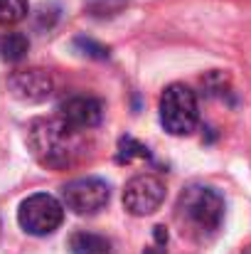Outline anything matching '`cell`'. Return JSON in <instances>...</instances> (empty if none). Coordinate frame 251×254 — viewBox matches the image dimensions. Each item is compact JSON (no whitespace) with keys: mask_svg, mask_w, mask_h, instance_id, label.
Instances as JSON below:
<instances>
[{"mask_svg":"<svg viewBox=\"0 0 251 254\" xmlns=\"http://www.w3.org/2000/svg\"><path fill=\"white\" fill-rule=\"evenodd\" d=\"M27 146L37 163L52 170H67L84 153V131L69 126L59 114L32 121L27 131Z\"/></svg>","mask_w":251,"mask_h":254,"instance_id":"obj_1","label":"cell"},{"mask_svg":"<svg viewBox=\"0 0 251 254\" xmlns=\"http://www.w3.org/2000/svg\"><path fill=\"white\" fill-rule=\"evenodd\" d=\"M177 220L192 237H212L224 222V197L207 185H190L177 200Z\"/></svg>","mask_w":251,"mask_h":254,"instance_id":"obj_2","label":"cell"},{"mask_svg":"<svg viewBox=\"0 0 251 254\" xmlns=\"http://www.w3.org/2000/svg\"><path fill=\"white\" fill-rule=\"evenodd\" d=\"M160 124L170 136H187L200 124L197 94L185 84H170L160 96Z\"/></svg>","mask_w":251,"mask_h":254,"instance_id":"obj_3","label":"cell"},{"mask_svg":"<svg viewBox=\"0 0 251 254\" xmlns=\"http://www.w3.org/2000/svg\"><path fill=\"white\" fill-rule=\"evenodd\" d=\"M17 222L27 235L47 237L64 222V205L47 192H35L20 202Z\"/></svg>","mask_w":251,"mask_h":254,"instance_id":"obj_4","label":"cell"},{"mask_svg":"<svg viewBox=\"0 0 251 254\" xmlns=\"http://www.w3.org/2000/svg\"><path fill=\"white\" fill-rule=\"evenodd\" d=\"M163 200H165V183L153 173L133 175L123 188V207L136 217L153 215L163 205Z\"/></svg>","mask_w":251,"mask_h":254,"instance_id":"obj_5","label":"cell"},{"mask_svg":"<svg viewBox=\"0 0 251 254\" xmlns=\"http://www.w3.org/2000/svg\"><path fill=\"white\" fill-rule=\"evenodd\" d=\"M108 197H111V188L101 178H77L67 183L62 190L64 205L77 215H96L108 205Z\"/></svg>","mask_w":251,"mask_h":254,"instance_id":"obj_6","label":"cell"},{"mask_svg":"<svg viewBox=\"0 0 251 254\" xmlns=\"http://www.w3.org/2000/svg\"><path fill=\"white\" fill-rule=\"evenodd\" d=\"M7 89L20 101L40 104L52 96L54 82H52L50 72H45V69H20L7 77Z\"/></svg>","mask_w":251,"mask_h":254,"instance_id":"obj_7","label":"cell"},{"mask_svg":"<svg viewBox=\"0 0 251 254\" xmlns=\"http://www.w3.org/2000/svg\"><path fill=\"white\" fill-rule=\"evenodd\" d=\"M59 116H62L69 126H74V128H79V131H91V128H96V126L101 124L103 106H101V101L94 99V96L77 94V96H69V99H64V101L59 104Z\"/></svg>","mask_w":251,"mask_h":254,"instance_id":"obj_8","label":"cell"},{"mask_svg":"<svg viewBox=\"0 0 251 254\" xmlns=\"http://www.w3.org/2000/svg\"><path fill=\"white\" fill-rule=\"evenodd\" d=\"M69 254H111V245L96 232H77L69 240Z\"/></svg>","mask_w":251,"mask_h":254,"instance_id":"obj_9","label":"cell"},{"mask_svg":"<svg viewBox=\"0 0 251 254\" xmlns=\"http://www.w3.org/2000/svg\"><path fill=\"white\" fill-rule=\"evenodd\" d=\"M30 50V40L22 32H7L0 37V57L5 62H20Z\"/></svg>","mask_w":251,"mask_h":254,"instance_id":"obj_10","label":"cell"},{"mask_svg":"<svg viewBox=\"0 0 251 254\" xmlns=\"http://www.w3.org/2000/svg\"><path fill=\"white\" fill-rule=\"evenodd\" d=\"M27 0H0V25H17L27 17Z\"/></svg>","mask_w":251,"mask_h":254,"instance_id":"obj_11","label":"cell"},{"mask_svg":"<svg viewBox=\"0 0 251 254\" xmlns=\"http://www.w3.org/2000/svg\"><path fill=\"white\" fill-rule=\"evenodd\" d=\"M133 158H151V153H148V148L143 143H138L133 138H121V143H118V161L128 163Z\"/></svg>","mask_w":251,"mask_h":254,"instance_id":"obj_12","label":"cell"},{"mask_svg":"<svg viewBox=\"0 0 251 254\" xmlns=\"http://www.w3.org/2000/svg\"><path fill=\"white\" fill-rule=\"evenodd\" d=\"M74 45H77V47H82L84 55H89V57H96V60L108 57V50H106L103 45H99V42L89 40V37H77V42H74Z\"/></svg>","mask_w":251,"mask_h":254,"instance_id":"obj_13","label":"cell"},{"mask_svg":"<svg viewBox=\"0 0 251 254\" xmlns=\"http://www.w3.org/2000/svg\"><path fill=\"white\" fill-rule=\"evenodd\" d=\"M165 245H167L165 227H155V245H153V247H151L146 254H167L165 252Z\"/></svg>","mask_w":251,"mask_h":254,"instance_id":"obj_14","label":"cell"}]
</instances>
